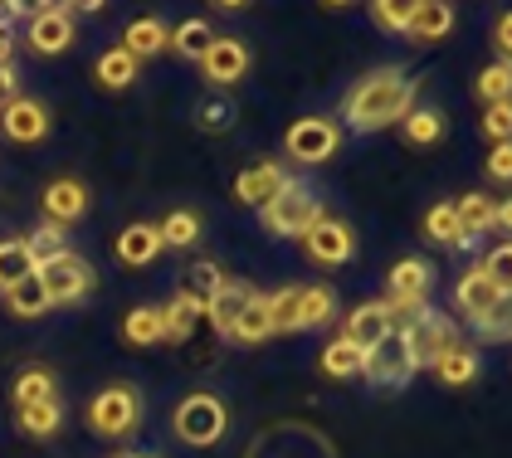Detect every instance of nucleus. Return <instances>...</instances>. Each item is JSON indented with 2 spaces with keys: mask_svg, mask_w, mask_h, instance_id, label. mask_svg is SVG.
Masks as SVG:
<instances>
[{
  "mask_svg": "<svg viewBox=\"0 0 512 458\" xmlns=\"http://www.w3.org/2000/svg\"><path fill=\"white\" fill-rule=\"evenodd\" d=\"M410 108H415V78L386 64V69H371L361 83H352V93L342 98V122L352 132H381V127L400 122Z\"/></svg>",
  "mask_w": 512,
  "mask_h": 458,
  "instance_id": "obj_1",
  "label": "nucleus"
},
{
  "mask_svg": "<svg viewBox=\"0 0 512 458\" xmlns=\"http://www.w3.org/2000/svg\"><path fill=\"white\" fill-rule=\"evenodd\" d=\"M322 215H327V210H322V195H317L303 176H288L283 191L259 210V225H264V234H274V239H303Z\"/></svg>",
  "mask_w": 512,
  "mask_h": 458,
  "instance_id": "obj_2",
  "label": "nucleus"
},
{
  "mask_svg": "<svg viewBox=\"0 0 512 458\" xmlns=\"http://www.w3.org/2000/svg\"><path fill=\"white\" fill-rule=\"evenodd\" d=\"M83 420H88V429L98 439H132L137 424H142V390L137 385H103L88 400Z\"/></svg>",
  "mask_w": 512,
  "mask_h": 458,
  "instance_id": "obj_3",
  "label": "nucleus"
},
{
  "mask_svg": "<svg viewBox=\"0 0 512 458\" xmlns=\"http://www.w3.org/2000/svg\"><path fill=\"white\" fill-rule=\"evenodd\" d=\"M225 424H230V415H225V400H220V395H210V390L186 395V400L176 405V415H171L176 439H181V444H191V449H210V444H220Z\"/></svg>",
  "mask_w": 512,
  "mask_h": 458,
  "instance_id": "obj_4",
  "label": "nucleus"
},
{
  "mask_svg": "<svg viewBox=\"0 0 512 458\" xmlns=\"http://www.w3.org/2000/svg\"><path fill=\"white\" fill-rule=\"evenodd\" d=\"M35 283L44 288V298H49V307H64V303H83L93 288H98V273H93V264L83 259V254H59V259H44V264H35Z\"/></svg>",
  "mask_w": 512,
  "mask_h": 458,
  "instance_id": "obj_5",
  "label": "nucleus"
},
{
  "mask_svg": "<svg viewBox=\"0 0 512 458\" xmlns=\"http://www.w3.org/2000/svg\"><path fill=\"white\" fill-rule=\"evenodd\" d=\"M337 147H342V127L332 117H298L283 132V152L298 166H322L327 156H337Z\"/></svg>",
  "mask_w": 512,
  "mask_h": 458,
  "instance_id": "obj_6",
  "label": "nucleus"
},
{
  "mask_svg": "<svg viewBox=\"0 0 512 458\" xmlns=\"http://www.w3.org/2000/svg\"><path fill=\"white\" fill-rule=\"evenodd\" d=\"M30 49L40 59H59L74 44V5H30Z\"/></svg>",
  "mask_w": 512,
  "mask_h": 458,
  "instance_id": "obj_7",
  "label": "nucleus"
},
{
  "mask_svg": "<svg viewBox=\"0 0 512 458\" xmlns=\"http://www.w3.org/2000/svg\"><path fill=\"white\" fill-rule=\"evenodd\" d=\"M415 371H420V366L410 361V346H405V337H400V332H391L386 342H376L371 351H361V376H366L371 385H381V390H386V385H391V390H400V385L410 381Z\"/></svg>",
  "mask_w": 512,
  "mask_h": 458,
  "instance_id": "obj_8",
  "label": "nucleus"
},
{
  "mask_svg": "<svg viewBox=\"0 0 512 458\" xmlns=\"http://www.w3.org/2000/svg\"><path fill=\"white\" fill-rule=\"evenodd\" d=\"M303 254H308V264L317 268H342L352 264L356 254V234L347 220H332V215H322L308 234H303Z\"/></svg>",
  "mask_w": 512,
  "mask_h": 458,
  "instance_id": "obj_9",
  "label": "nucleus"
},
{
  "mask_svg": "<svg viewBox=\"0 0 512 458\" xmlns=\"http://www.w3.org/2000/svg\"><path fill=\"white\" fill-rule=\"evenodd\" d=\"M249 64H254V54L235 35H215L205 44V54H200V74H205V83H215V88H235L239 78L249 74Z\"/></svg>",
  "mask_w": 512,
  "mask_h": 458,
  "instance_id": "obj_10",
  "label": "nucleus"
},
{
  "mask_svg": "<svg viewBox=\"0 0 512 458\" xmlns=\"http://www.w3.org/2000/svg\"><path fill=\"white\" fill-rule=\"evenodd\" d=\"M88 205H93V195H88V186H83L79 176H54L49 186L40 191V210L49 225H79L83 215H88Z\"/></svg>",
  "mask_w": 512,
  "mask_h": 458,
  "instance_id": "obj_11",
  "label": "nucleus"
},
{
  "mask_svg": "<svg viewBox=\"0 0 512 458\" xmlns=\"http://www.w3.org/2000/svg\"><path fill=\"white\" fill-rule=\"evenodd\" d=\"M0 132H5L10 142H20V147H35V142L49 137V108H44L40 98L20 93V98L0 103Z\"/></svg>",
  "mask_w": 512,
  "mask_h": 458,
  "instance_id": "obj_12",
  "label": "nucleus"
},
{
  "mask_svg": "<svg viewBox=\"0 0 512 458\" xmlns=\"http://www.w3.org/2000/svg\"><path fill=\"white\" fill-rule=\"evenodd\" d=\"M508 303V283L503 278H493V273H483V268L473 264L469 273H459V283H454V307L464 312V317H483V312H493V307Z\"/></svg>",
  "mask_w": 512,
  "mask_h": 458,
  "instance_id": "obj_13",
  "label": "nucleus"
},
{
  "mask_svg": "<svg viewBox=\"0 0 512 458\" xmlns=\"http://www.w3.org/2000/svg\"><path fill=\"white\" fill-rule=\"evenodd\" d=\"M391 332H395V322H391V312H386V303H361L342 322V342L356 346V351H371L376 342H386Z\"/></svg>",
  "mask_w": 512,
  "mask_h": 458,
  "instance_id": "obj_14",
  "label": "nucleus"
},
{
  "mask_svg": "<svg viewBox=\"0 0 512 458\" xmlns=\"http://www.w3.org/2000/svg\"><path fill=\"white\" fill-rule=\"evenodd\" d=\"M283 181H288V171H283L278 161H254L249 171H239L235 200L239 205H249V210H264V205L283 191Z\"/></svg>",
  "mask_w": 512,
  "mask_h": 458,
  "instance_id": "obj_15",
  "label": "nucleus"
},
{
  "mask_svg": "<svg viewBox=\"0 0 512 458\" xmlns=\"http://www.w3.org/2000/svg\"><path fill=\"white\" fill-rule=\"evenodd\" d=\"M113 254H118L122 268H147V264H157L166 249H161V234H157V225H152V220H132V225L118 234Z\"/></svg>",
  "mask_w": 512,
  "mask_h": 458,
  "instance_id": "obj_16",
  "label": "nucleus"
},
{
  "mask_svg": "<svg viewBox=\"0 0 512 458\" xmlns=\"http://www.w3.org/2000/svg\"><path fill=\"white\" fill-rule=\"evenodd\" d=\"M430 371H434V381H439V385L459 390V385H473V381H478V371H483V356H478V346L454 342V346H444V351L434 356Z\"/></svg>",
  "mask_w": 512,
  "mask_h": 458,
  "instance_id": "obj_17",
  "label": "nucleus"
},
{
  "mask_svg": "<svg viewBox=\"0 0 512 458\" xmlns=\"http://www.w3.org/2000/svg\"><path fill=\"white\" fill-rule=\"evenodd\" d=\"M166 44H171V25H166L161 15H137V20H127V30H122V49H127L137 64L166 54Z\"/></svg>",
  "mask_w": 512,
  "mask_h": 458,
  "instance_id": "obj_18",
  "label": "nucleus"
},
{
  "mask_svg": "<svg viewBox=\"0 0 512 458\" xmlns=\"http://www.w3.org/2000/svg\"><path fill=\"white\" fill-rule=\"evenodd\" d=\"M386 288H391V298H425L430 303V288H434L430 259H420V254L395 259L391 273H386Z\"/></svg>",
  "mask_w": 512,
  "mask_h": 458,
  "instance_id": "obj_19",
  "label": "nucleus"
},
{
  "mask_svg": "<svg viewBox=\"0 0 512 458\" xmlns=\"http://www.w3.org/2000/svg\"><path fill=\"white\" fill-rule=\"evenodd\" d=\"M249 298H254V288H249V283H239V278H225V288L205 298V317H210V327H215L225 342H230L235 317L244 312V303H249Z\"/></svg>",
  "mask_w": 512,
  "mask_h": 458,
  "instance_id": "obj_20",
  "label": "nucleus"
},
{
  "mask_svg": "<svg viewBox=\"0 0 512 458\" xmlns=\"http://www.w3.org/2000/svg\"><path fill=\"white\" fill-rule=\"evenodd\" d=\"M205 317V298L196 293H176L171 303L161 307V342H191V332H196V322Z\"/></svg>",
  "mask_w": 512,
  "mask_h": 458,
  "instance_id": "obj_21",
  "label": "nucleus"
},
{
  "mask_svg": "<svg viewBox=\"0 0 512 458\" xmlns=\"http://www.w3.org/2000/svg\"><path fill=\"white\" fill-rule=\"evenodd\" d=\"M454 30V5L449 0H415L410 5V30L405 35L415 39V44H434V39H444Z\"/></svg>",
  "mask_w": 512,
  "mask_h": 458,
  "instance_id": "obj_22",
  "label": "nucleus"
},
{
  "mask_svg": "<svg viewBox=\"0 0 512 458\" xmlns=\"http://www.w3.org/2000/svg\"><path fill=\"white\" fill-rule=\"evenodd\" d=\"M420 234L434 239V244H444V249H478V239H469L464 225H459V215H454V200L430 205V215L420 220Z\"/></svg>",
  "mask_w": 512,
  "mask_h": 458,
  "instance_id": "obj_23",
  "label": "nucleus"
},
{
  "mask_svg": "<svg viewBox=\"0 0 512 458\" xmlns=\"http://www.w3.org/2000/svg\"><path fill=\"white\" fill-rule=\"evenodd\" d=\"M137 74H142V64H137L122 44H108V49L98 54V64H93V78H98L108 93H127V88L137 83Z\"/></svg>",
  "mask_w": 512,
  "mask_h": 458,
  "instance_id": "obj_24",
  "label": "nucleus"
},
{
  "mask_svg": "<svg viewBox=\"0 0 512 458\" xmlns=\"http://www.w3.org/2000/svg\"><path fill=\"white\" fill-rule=\"evenodd\" d=\"M395 127H400V137H405L410 147H439L449 122H444V113H439V108H430V103H415L410 113L395 122Z\"/></svg>",
  "mask_w": 512,
  "mask_h": 458,
  "instance_id": "obj_25",
  "label": "nucleus"
},
{
  "mask_svg": "<svg viewBox=\"0 0 512 458\" xmlns=\"http://www.w3.org/2000/svg\"><path fill=\"white\" fill-rule=\"evenodd\" d=\"M337 317V288L332 283H313V288H298V327H327Z\"/></svg>",
  "mask_w": 512,
  "mask_h": 458,
  "instance_id": "obj_26",
  "label": "nucleus"
},
{
  "mask_svg": "<svg viewBox=\"0 0 512 458\" xmlns=\"http://www.w3.org/2000/svg\"><path fill=\"white\" fill-rule=\"evenodd\" d=\"M10 400H15V410L20 405H40V400H59V381H54V371L49 366H25L15 385H10Z\"/></svg>",
  "mask_w": 512,
  "mask_h": 458,
  "instance_id": "obj_27",
  "label": "nucleus"
},
{
  "mask_svg": "<svg viewBox=\"0 0 512 458\" xmlns=\"http://www.w3.org/2000/svg\"><path fill=\"white\" fill-rule=\"evenodd\" d=\"M15 424H20V434H30V439H54V434L64 429V405H59V400L20 405V410H15Z\"/></svg>",
  "mask_w": 512,
  "mask_h": 458,
  "instance_id": "obj_28",
  "label": "nucleus"
},
{
  "mask_svg": "<svg viewBox=\"0 0 512 458\" xmlns=\"http://www.w3.org/2000/svg\"><path fill=\"white\" fill-rule=\"evenodd\" d=\"M274 332H269V298L264 293H254L249 303H244V312L235 317V332H230V342L239 346H259V342H269Z\"/></svg>",
  "mask_w": 512,
  "mask_h": 458,
  "instance_id": "obj_29",
  "label": "nucleus"
},
{
  "mask_svg": "<svg viewBox=\"0 0 512 458\" xmlns=\"http://www.w3.org/2000/svg\"><path fill=\"white\" fill-rule=\"evenodd\" d=\"M200 229L205 225H200L196 210H166V215H161V225H157L161 249H196Z\"/></svg>",
  "mask_w": 512,
  "mask_h": 458,
  "instance_id": "obj_30",
  "label": "nucleus"
},
{
  "mask_svg": "<svg viewBox=\"0 0 512 458\" xmlns=\"http://www.w3.org/2000/svg\"><path fill=\"white\" fill-rule=\"evenodd\" d=\"M493 195H483V191H469V195H459L454 200V215H459V225H464V234L469 239H483L488 229H493Z\"/></svg>",
  "mask_w": 512,
  "mask_h": 458,
  "instance_id": "obj_31",
  "label": "nucleus"
},
{
  "mask_svg": "<svg viewBox=\"0 0 512 458\" xmlns=\"http://www.w3.org/2000/svg\"><path fill=\"white\" fill-rule=\"evenodd\" d=\"M122 337L132 346H157L161 342V307L157 303H137L122 317Z\"/></svg>",
  "mask_w": 512,
  "mask_h": 458,
  "instance_id": "obj_32",
  "label": "nucleus"
},
{
  "mask_svg": "<svg viewBox=\"0 0 512 458\" xmlns=\"http://www.w3.org/2000/svg\"><path fill=\"white\" fill-rule=\"evenodd\" d=\"M35 273V259L25 249V239H0V293H10L15 283H25Z\"/></svg>",
  "mask_w": 512,
  "mask_h": 458,
  "instance_id": "obj_33",
  "label": "nucleus"
},
{
  "mask_svg": "<svg viewBox=\"0 0 512 458\" xmlns=\"http://www.w3.org/2000/svg\"><path fill=\"white\" fill-rule=\"evenodd\" d=\"M215 39V30H210V20L205 15H191V20H181L176 30H171V54H181V59H200L205 54V44Z\"/></svg>",
  "mask_w": 512,
  "mask_h": 458,
  "instance_id": "obj_34",
  "label": "nucleus"
},
{
  "mask_svg": "<svg viewBox=\"0 0 512 458\" xmlns=\"http://www.w3.org/2000/svg\"><path fill=\"white\" fill-rule=\"evenodd\" d=\"M25 249H30V259H35V264H44V259H59V254H69V229L40 220V225L25 234Z\"/></svg>",
  "mask_w": 512,
  "mask_h": 458,
  "instance_id": "obj_35",
  "label": "nucleus"
},
{
  "mask_svg": "<svg viewBox=\"0 0 512 458\" xmlns=\"http://www.w3.org/2000/svg\"><path fill=\"white\" fill-rule=\"evenodd\" d=\"M322 376H332V381H352V376H361V351L347 346L342 337L327 342L322 346Z\"/></svg>",
  "mask_w": 512,
  "mask_h": 458,
  "instance_id": "obj_36",
  "label": "nucleus"
},
{
  "mask_svg": "<svg viewBox=\"0 0 512 458\" xmlns=\"http://www.w3.org/2000/svg\"><path fill=\"white\" fill-rule=\"evenodd\" d=\"M5 307H10L15 317H44V312H49V298H44V288L35 283V273L5 293Z\"/></svg>",
  "mask_w": 512,
  "mask_h": 458,
  "instance_id": "obj_37",
  "label": "nucleus"
},
{
  "mask_svg": "<svg viewBox=\"0 0 512 458\" xmlns=\"http://www.w3.org/2000/svg\"><path fill=\"white\" fill-rule=\"evenodd\" d=\"M269 332H274V337L303 332V327H298V288H278L274 298H269Z\"/></svg>",
  "mask_w": 512,
  "mask_h": 458,
  "instance_id": "obj_38",
  "label": "nucleus"
},
{
  "mask_svg": "<svg viewBox=\"0 0 512 458\" xmlns=\"http://www.w3.org/2000/svg\"><path fill=\"white\" fill-rule=\"evenodd\" d=\"M366 15L381 35H405L410 30V5H400V0H371Z\"/></svg>",
  "mask_w": 512,
  "mask_h": 458,
  "instance_id": "obj_39",
  "label": "nucleus"
},
{
  "mask_svg": "<svg viewBox=\"0 0 512 458\" xmlns=\"http://www.w3.org/2000/svg\"><path fill=\"white\" fill-rule=\"evenodd\" d=\"M225 288V268L215 264V259H196L191 273H186V293H196V298H210V293H220Z\"/></svg>",
  "mask_w": 512,
  "mask_h": 458,
  "instance_id": "obj_40",
  "label": "nucleus"
},
{
  "mask_svg": "<svg viewBox=\"0 0 512 458\" xmlns=\"http://www.w3.org/2000/svg\"><path fill=\"white\" fill-rule=\"evenodd\" d=\"M508 93H512V69L503 59L478 74V98H483V103H508Z\"/></svg>",
  "mask_w": 512,
  "mask_h": 458,
  "instance_id": "obj_41",
  "label": "nucleus"
},
{
  "mask_svg": "<svg viewBox=\"0 0 512 458\" xmlns=\"http://www.w3.org/2000/svg\"><path fill=\"white\" fill-rule=\"evenodd\" d=\"M473 327V337L478 342H508V332H512V307H493V312H483V317H473L469 322Z\"/></svg>",
  "mask_w": 512,
  "mask_h": 458,
  "instance_id": "obj_42",
  "label": "nucleus"
},
{
  "mask_svg": "<svg viewBox=\"0 0 512 458\" xmlns=\"http://www.w3.org/2000/svg\"><path fill=\"white\" fill-rule=\"evenodd\" d=\"M196 122L205 127V132H225L230 122H235V103L225 98V93H215V98H205L196 108Z\"/></svg>",
  "mask_w": 512,
  "mask_h": 458,
  "instance_id": "obj_43",
  "label": "nucleus"
},
{
  "mask_svg": "<svg viewBox=\"0 0 512 458\" xmlns=\"http://www.w3.org/2000/svg\"><path fill=\"white\" fill-rule=\"evenodd\" d=\"M512 132V103H488V113H483V137L498 147V142H508Z\"/></svg>",
  "mask_w": 512,
  "mask_h": 458,
  "instance_id": "obj_44",
  "label": "nucleus"
},
{
  "mask_svg": "<svg viewBox=\"0 0 512 458\" xmlns=\"http://www.w3.org/2000/svg\"><path fill=\"white\" fill-rule=\"evenodd\" d=\"M483 171L493 176V181H512V142H498L488 161H483Z\"/></svg>",
  "mask_w": 512,
  "mask_h": 458,
  "instance_id": "obj_45",
  "label": "nucleus"
},
{
  "mask_svg": "<svg viewBox=\"0 0 512 458\" xmlns=\"http://www.w3.org/2000/svg\"><path fill=\"white\" fill-rule=\"evenodd\" d=\"M508 264H512V244H498V249H488V254H483V264H478V268L508 283Z\"/></svg>",
  "mask_w": 512,
  "mask_h": 458,
  "instance_id": "obj_46",
  "label": "nucleus"
},
{
  "mask_svg": "<svg viewBox=\"0 0 512 458\" xmlns=\"http://www.w3.org/2000/svg\"><path fill=\"white\" fill-rule=\"evenodd\" d=\"M493 49L503 54V64H508V49H512V15H498V25H493Z\"/></svg>",
  "mask_w": 512,
  "mask_h": 458,
  "instance_id": "obj_47",
  "label": "nucleus"
},
{
  "mask_svg": "<svg viewBox=\"0 0 512 458\" xmlns=\"http://www.w3.org/2000/svg\"><path fill=\"white\" fill-rule=\"evenodd\" d=\"M10 59H15V30L0 20V69H10Z\"/></svg>",
  "mask_w": 512,
  "mask_h": 458,
  "instance_id": "obj_48",
  "label": "nucleus"
},
{
  "mask_svg": "<svg viewBox=\"0 0 512 458\" xmlns=\"http://www.w3.org/2000/svg\"><path fill=\"white\" fill-rule=\"evenodd\" d=\"M493 229H503V234L512 229V205L508 200H498V205H493Z\"/></svg>",
  "mask_w": 512,
  "mask_h": 458,
  "instance_id": "obj_49",
  "label": "nucleus"
},
{
  "mask_svg": "<svg viewBox=\"0 0 512 458\" xmlns=\"http://www.w3.org/2000/svg\"><path fill=\"white\" fill-rule=\"evenodd\" d=\"M113 458H157V454H137V449H122V454H113Z\"/></svg>",
  "mask_w": 512,
  "mask_h": 458,
  "instance_id": "obj_50",
  "label": "nucleus"
}]
</instances>
